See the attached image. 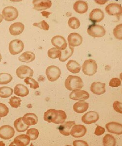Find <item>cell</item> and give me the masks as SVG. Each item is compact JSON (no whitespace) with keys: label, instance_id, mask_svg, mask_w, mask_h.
<instances>
[{"label":"cell","instance_id":"cell-13","mask_svg":"<svg viewBox=\"0 0 122 146\" xmlns=\"http://www.w3.org/2000/svg\"><path fill=\"white\" fill-rule=\"evenodd\" d=\"M87 131V129L84 125H75L71 129L70 134L73 137H82L85 136Z\"/></svg>","mask_w":122,"mask_h":146},{"label":"cell","instance_id":"cell-31","mask_svg":"<svg viewBox=\"0 0 122 146\" xmlns=\"http://www.w3.org/2000/svg\"><path fill=\"white\" fill-rule=\"evenodd\" d=\"M103 143L104 146H115L116 141L113 136L110 134H107L103 138Z\"/></svg>","mask_w":122,"mask_h":146},{"label":"cell","instance_id":"cell-29","mask_svg":"<svg viewBox=\"0 0 122 146\" xmlns=\"http://www.w3.org/2000/svg\"><path fill=\"white\" fill-rule=\"evenodd\" d=\"M14 126L16 130L19 133L25 132L29 128V126L25 124L23 121L22 117L16 119L14 123Z\"/></svg>","mask_w":122,"mask_h":146},{"label":"cell","instance_id":"cell-8","mask_svg":"<svg viewBox=\"0 0 122 146\" xmlns=\"http://www.w3.org/2000/svg\"><path fill=\"white\" fill-rule=\"evenodd\" d=\"M90 97L88 92L81 90H73L70 94V99L74 101H85Z\"/></svg>","mask_w":122,"mask_h":146},{"label":"cell","instance_id":"cell-1","mask_svg":"<svg viewBox=\"0 0 122 146\" xmlns=\"http://www.w3.org/2000/svg\"><path fill=\"white\" fill-rule=\"evenodd\" d=\"M64 85L66 89L70 91L81 89L84 87L82 78L80 77L73 75H70L67 77Z\"/></svg>","mask_w":122,"mask_h":146},{"label":"cell","instance_id":"cell-16","mask_svg":"<svg viewBox=\"0 0 122 146\" xmlns=\"http://www.w3.org/2000/svg\"><path fill=\"white\" fill-rule=\"evenodd\" d=\"M105 127L107 131L110 133L117 135H121L122 134V124L119 123L109 122L105 125Z\"/></svg>","mask_w":122,"mask_h":146},{"label":"cell","instance_id":"cell-5","mask_svg":"<svg viewBox=\"0 0 122 146\" xmlns=\"http://www.w3.org/2000/svg\"><path fill=\"white\" fill-rule=\"evenodd\" d=\"M46 74L49 81H56L61 76V70L58 66H50L46 68Z\"/></svg>","mask_w":122,"mask_h":146},{"label":"cell","instance_id":"cell-19","mask_svg":"<svg viewBox=\"0 0 122 146\" xmlns=\"http://www.w3.org/2000/svg\"><path fill=\"white\" fill-rule=\"evenodd\" d=\"M30 141V138L27 135L21 134L15 138L11 145L17 146H27L29 144Z\"/></svg>","mask_w":122,"mask_h":146},{"label":"cell","instance_id":"cell-2","mask_svg":"<svg viewBox=\"0 0 122 146\" xmlns=\"http://www.w3.org/2000/svg\"><path fill=\"white\" fill-rule=\"evenodd\" d=\"M98 66L95 60L88 59L86 60L82 66L83 73L88 76H92L97 72Z\"/></svg>","mask_w":122,"mask_h":146},{"label":"cell","instance_id":"cell-38","mask_svg":"<svg viewBox=\"0 0 122 146\" xmlns=\"http://www.w3.org/2000/svg\"><path fill=\"white\" fill-rule=\"evenodd\" d=\"M22 100L19 97L13 96L9 99V104L13 108L17 109L21 106V102Z\"/></svg>","mask_w":122,"mask_h":146},{"label":"cell","instance_id":"cell-21","mask_svg":"<svg viewBox=\"0 0 122 146\" xmlns=\"http://www.w3.org/2000/svg\"><path fill=\"white\" fill-rule=\"evenodd\" d=\"M25 29V26L24 24L20 22L14 23L12 24L9 27V32L10 34L16 36L19 35L24 31Z\"/></svg>","mask_w":122,"mask_h":146},{"label":"cell","instance_id":"cell-23","mask_svg":"<svg viewBox=\"0 0 122 146\" xmlns=\"http://www.w3.org/2000/svg\"><path fill=\"white\" fill-rule=\"evenodd\" d=\"M22 120L25 124L27 126H33L37 124L38 122V119L35 114L28 113L25 114L22 117Z\"/></svg>","mask_w":122,"mask_h":146},{"label":"cell","instance_id":"cell-12","mask_svg":"<svg viewBox=\"0 0 122 146\" xmlns=\"http://www.w3.org/2000/svg\"><path fill=\"white\" fill-rule=\"evenodd\" d=\"M51 43L53 46L60 50H64L68 46L66 39L63 36L60 35L54 36L51 39Z\"/></svg>","mask_w":122,"mask_h":146},{"label":"cell","instance_id":"cell-43","mask_svg":"<svg viewBox=\"0 0 122 146\" xmlns=\"http://www.w3.org/2000/svg\"><path fill=\"white\" fill-rule=\"evenodd\" d=\"M121 85V81L118 78H112L109 83V86L111 87H118Z\"/></svg>","mask_w":122,"mask_h":146},{"label":"cell","instance_id":"cell-17","mask_svg":"<svg viewBox=\"0 0 122 146\" xmlns=\"http://www.w3.org/2000/svg\"><path fill=\"white\" fill-rule=\"evenodd\" d=\"M59 111L54 109H50L44 112V119L46 122L55 123L58 119Z\"/></svg>","mask_w":122,"mask_h":146},{"label":"cell","instance_id":"cell-9","mask_svg":"<svg viewBox=\"0 0 122 146\" xmlns=\"http://www.w3.org/2000/svg\"><path fill=\"white\" fill-rule=\"evenodd\" d=\"M17 76L21 79L27 77H32L34 73L33 70L27 66H21L16 70Z\"/></svg>","mask_w":122,"mask_h":146},{"label":"cell","instance_id":"cell-18","mask_svg":"<svg viewBox=\"0 0 122 146\" xmlns=\"http://www.w3.org/2000/svg\"><path fill=\"white\" fill-rule=\"evenodd\" d=\"M90 90L96 95H102L106 91L105 84L101 82H94L90 86Z\"/></svg>","mask_w":122,"mask_h":146},{"label":"cell","instance_id":"cell-50","mask_svg":"<svg viewBox=\"0 0 122 146\" xmlns=\"http://www.w3.org/2000/svg\"><path fill=\"white\" fill-rule=\"evenodd\" d=\"M1 117H0V120H1Z\"/></svg>","mask_w":122,"mask_h":146},{"label":"cell","instance_id":"cell-14","mask_svg":"<svg viewBox=\"0 0 122 146\" xmlns=\"http://www.w3.org/2000/svg\"><path fill=\"white\" fill-rule=\"evenodd\" d=\"M33 9L38 11L46 10L50 8L52 2L49 0H34L33 1Z\"/></svg>","mask_w":122,"mask_h":146},{"label":"cell","instance_id":"cell-25","mask_svg":"<svg viewBox=\"0 0 122 146\" xmlns=\"http://www.w3.org/2000/svg\"><path fill=\"white\" fill-rule=\"evenodd\" d=\"M14 94L20 97H26L29 94V90L23 84H18L14 88Z\"/></svg>","mask_w":122,"mask_h":146},{"label":"cell","instance_id":"cell-44","mask_svg":"<svg viewBox=\"0 0 122 146\" xmlns=\"http://www.w3.org/2000/svg\"><path fill=\"white\" fill-rule=\"evenodd\" d=\"M122 103L116 101L114 102L113 104V107L114 110L117 112H119L120 113H122Z\"/></svg>","mask_w":122,"mask_h":146},{"label":"cell","instance_id":"cell-46","mask_svg":"<svg viewBox=\"0 0 122 146\" xmlns=\"http://www.w3.org/2000/svg\"><path fill=\"white\" fill-rule=\"evenodd\" d=\"M73 146H88V143L83 140H75L73 142Z\"/></svg>","mask_w":122,"mask_h":146},{"label":"cell","instance_id":"cell-27","mask_svg":"<svg viewBox=\"0 0 122 146\" xmlns=\"http://www.w3.org/2000/svg\"><path fill=\"white\" fill-rule=\"evenodd\" d=\"M66 68L69 72L72 73H78L81 70L80 64L74 60H70L66 64Z\"/></svg>","mask_w":122,"mask_h":146},{"label":"cell","instance_id":"cell-15","mask_svg":"<svg viewBox=\"0 0 122 146\" xmlns=\"http://www.w3.org/2000/svg\"><path fill=\"white\" fill-rule=\"evenodd\" d=\"M69 46H78L82 44L83 38L81 35L77 33L70 34L68 38Z\"/></svg>","mask_w":122,"mask_h":146},{"label":"cell","instance_id":"cell-32","mask_svg":"<svg viewBox=\"0 0 122 146\" xmlns=\"http://www.w3.org/2000/svg\"><path fill=\"white\" fill-rule=\"evenodd\" d=\"M13 94V90L8 87H3L0 88V97L6 98L10 97Z\"/></svg>","mask_w":122,"mask_h":146},{"label":"cell","instance_id":"cell-36","mask_svg":"<svg viewBox=\"0 0 122 146\" xmlns=\"http://www.w3.org/2000/svg\"><path fill=\"white\" fill-rule=\"evenodd\" d=\"M27 134L30 138V139L32 141H34L37 139L39 135V132L38 130L35 128H31L27 130Z\"/></svg>","mask_w":122,"mask_h":146},{"label":"cell","instance_id":"cell-45","mask_svg":"<svg viewBox=\"0 0 122 146\" xmlns=\"http://www.w3.org/2000/svg\"><path fill=\"white\" fill-rule=\"evenodd\" d=\"M105 132V129L101 126H97L96 129H95L94 134L97 136H100L102 134H103Z\"/></svg>","mask_w":122,"mask_h":146},{"label":"cell","instance_id":"cell-35","mask_svg":"<svg viewBox=\"0 0 122 146\" xmlns=\"http://www.w3.org/2000/svg\"><path fill=\"white\" fill-rule=\"evenodd\" d=\"M24 82L26 84L29 85L30 86V88L32 89L36 90L39 88L40 87L38 82L31 77H27L25 79Z\"/></svg>","mask_w":122,"mask_h":146},{"label":"cell","instance_id":"cell-41","mask_svg":"<svg viewBox=\"0 0 122 146\" xmlns=\"http://www.w3.org/2000/svg\"><path fill=\"white\" fill-rule=\"evenodd\" d=\"M33 25L34 27H39L41 29H43L44 31H48L49 30V25L44 20L42 21H41V22L40 23H35L33 24Z\"/></svg>","mask_w":122,"mask_h":146},{"label":"cell","instance_id":"cell-10","mask_svg":"<svg viewBox=\"0 0 122 146\" xmlns=\"http://www.w3.org/2000/svg\"><path fill=\"white\" fill-rule=\"evenodd\" d=\"M15 134L13 127L9 125H4L0 127V138L4 140L12 138Z\"/></svg>","mask_w":122,"mask_h":146},{"label":"cell","instance_id":"cell-34","mask_svg":"<svg viewBox=\"0 0 122 146\" xmlns=\"http://www.w3.org/2000/svg\"><path fill=\"white\" fill-rule=\"evenodd\" d=\"M62 51L56 48H51L48 52V56L51 59H56L61 57Z\"/></svg>","mask_w":122,"mask_h":146},{"label":"cell","instance_id":"cell-40","mask_svg":"<svg viewBox=\"0 0 122 146\" xmlns=\"http://www.w3.org/2000/svg\"><path fill=\"white\" fill-rule=\"evenodd\" d=\"M122 24H120L116 26L113 30V34L116 39H122Z\"/></svg>","mask_w":122,"mask_h":146},{"label":"cell","instance_id":"cell-24","mask_svg":"<svg viewBox=\"0 0 122 146\" xmlns=\"http://www.w3.org/2000/svg\"><path fill=\"white\" fill-rule=\"evenodd\" d=\"M73 9L75 12L79 14L85 13L88 10V5L83 1H78L75 3Z\"/></svg>","mask_w":122,"mask_h":146},{"label":"cell","instance_id":"cell-48","mask_svg":"<svg viewBox=\"0 0 122 146\" xmlns=\"http://www.w3.org/2000/svg\"><path fill=\"white\" fill-rule=\"evenodd\" d=\"M3 20V18L2 15L0 14V23L2 22Z\"/></svg>","mask_w":122,"mask_h":146},{"label":"cell","instance_id":"cell-47","mask_svg":"<svg viewBox=\"0 0 122 146\" xmlns=\"http://www.w3.org/2000/svg\"><path fill=\"white\" fill-rule=\"evenodd\" d=\"M41 13L42 14V16H44V17H46V18H48V16H49L51 13L47 12V11H43L41 12Z\"/></svg>","mask_w":122,"mask_h":146},{"label":"cell","instance_id":"cell-11","mask_svg":"<svg viewBox=\"0 0 122 146\" xmlns=\"http://www.w3.org/2000/svg\"><path fill=\"white\" fill-rule=\"evenodd\" d=\"M99 118V114L97 112L94 111H90L84 114L82 117V122L87 124L90 125L96 122Z\"/></svg>","mask_w":122,"mask_h":146},{"label":"cell","instance_id":"cell-6","mask_svg":"<svg viewBox=\"0 0 122 146\" xmlns=\"http://www.w3.org/2000/svg\"><path fill=\"white\" fill-rule=\"evenodd\" d=\"M24 48V43L19 39L13 40L9 44V51L12 55L18 54L22 52Z\"/></svg>","mask_w":122,"mask_h":146},{"label":"cell","instance_id":"cell-7","mask_svg":"<svg viewBox=\"0 0 122 146\" xmlns=\"http://www.w3.org/2000/svg\"><path fill=\"white\" fill-rule=\"evenodd\" d=\"M105 11L107 13L111 16L119 17L122 15V6L117 3H111L105 7Z\"/></svg>","mask_w":122,"mask_h":146},{"label":"cell","instance_id":"cell-3","mask_svg":"<svg viewBox=\"0 0 122 146\" xmlns=\"http://www.w3.org/2000/svg\"><path fill=\"white\" fill-rule=\"evenodd\" d=\"M19 13L17 9L14 7L8 6L3 9L2 12L3 19L8 22L15 20L18 17Z\"/></svg>","mask_w":122,"mask_h":146},{"label":"cell","instance_id":"cell-49","mask_svg":"<svg viewBox=\"0 0 122 146\" xmlns=\"http://www.w3.org/2000/svg\"><path fill=\"white\" fill-rule=\"evenodd\" d=\"M2 55H1V53H0V62H1V60H2Z\"/></svg>","mask_w":122,"mask_h":146},{"label":"cell","instance_id":"cell-39","mask_svg":"<svg viewBox=\"0 0 122 146\" xmlns=\"http://www.w3.org/2000/svg\"><path fill=\"white\" fill-rule=\"evenodd\" d=\"M58 111H59V115H58V119H57L54 124H63L65 122L67 118L66 113L64 110H58Z\"/></svg>","mask_w":122,"mask_h":146},{"label":"cell","instance_id":"cell-4","mask_svg":"<svg viewBox=\"0 0 122 146\" xmlns=\"http://www.w3.org/2000/svg\"><path fill=\"white\" fill-rule=\"evenodd\" d=\"M87 32L90 35L94 38L102 37L106 33L103 27L95 24L89 26Z\"/></svg>","mask_w":122,"mask_h":146},{"label":"cell","instance_id":"cell-42","mask_svg":"<svg viewBox=\"0 0 122 146\" xmlns=\"http://www.w3.org/2000/svg\"><path fill=\"white\" fill-rule=\"evenodd\" d=\"M9 112V109L7 105L0 103V117L7 116Z\"/></svg>","mask_w":122,"mask_h":146},{"label":"cell","instance_id":"cell-37","mask_svg":"<svg viewBox=\"0 0 122 146\" xmlns=\"http://www.w3.org/2000/svg\"><path fill=\"white\" fill-rule=\"evenodd\" d=\"M68 25L72 29H78L80 27V21L76 17H71L68 20Z\"/></svg>","mask_w":122,"mask_h":146},{"label":"cell","instance_id":"cell-20","mask_svg":"<svg viewBox=\"0 0 122 146\" xmlns=\"http://www.w3.org/2000/svg\"><path fill=\"white\" fill-rule=\"evenodd\" d=\"M103 18L104 13L100 9H93L90 14V20L94 23L101 22Z\"/></svg>","mask_w":122,"mask_h":146},{"label":"cell","instance_id":"cell-28","mask_svg":"<svg viewBox=\"0 0 122 146\" xmlns=\"http://www.w3.org/2000/svg\"><path fill=\"white\" fill-rule=\"evenodd\" d=\"M35 59V54L31 51H26L19 57V60L22 62L30 63Z\"/></svg>","mask_w":122,"mask_h":146},{"label":"cell","instance_id":"cell-26","mask_svg":"<svg viewBox=\"0 0 122 146\" xmlns=\"http://www.w3.org/2000/svg\"><path fill=\"white\" fill-rule=\"evenodd\" d=\"M88 107L89 105L88 103L84 101H80L73 105V110L78 113H82L88 110Z\"/></svg>","mask_w":122,"mask_h":146},{"label":"cell","instance_id":"cell-22","mask_svg":"<svg viewBox=\"0 0 122 146\" xmlns=\"http://www.w3.org/2000/svg\"><path fill=\"white\" fill-rule=\"evenodd\" d=\"M75 125L74 121H68L62 124L58 127L60 133L64 136H69L70 134L71 129Z\"/></svg>","mask_w":122,"mask_h":146},{"label":"cell","instance_id":"cell-33","mask_svg":"<svg viewBox=\"0 0 122 146\" xmlns=\"http://www.w3.org/2000/svg\"><path fill=\"white\" fill-rule=\"evenodd\" d=\"M13 77L9 73H0V85H7L12 81Z\"/></svg>","mask_w":122,"mask_h":146},{"label":"cell","instance_id":"cell-30","mask_svg":"<svg viewBox=\"0 0 122 146\" xmlns=\"http://www.w3.org/2000/svg\"><path fill=\"white\" fill-rule=\"evenodd\" d=\"M74 52V48L70 46H67V48L64 50L62 51L61 56L59 58V60L62 62H64L69 59Z\"/></svg>","mask_w":122,"mask_h":146}]
</instances>
